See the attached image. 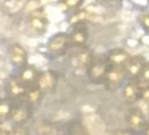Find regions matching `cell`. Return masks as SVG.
<instances>
[{
  "label": "cell",
  "mask_w": 149,
  "mask_h": 135,
  "mask_svg": "<svg viewBox=\"0 0 149 135\" xmlns=\"http://www.w3.org/2000/svg\"><path fill=\"white\" fill-rule=\"evenodd\" d=\"M147 135H149V131H148V132H147Z\"/></svg>",
  "instance_id": "4316f807"
},
{
  "label": "cell",
  "mask_w": 149,
  "mask_h": 135,
  "mask_svg": "<svg viewBox=\"0 0 149 135\" xmlns=\"http://www.w3.org/2000/svg\"><path fill=\"white\" fill-rule=\"evenodd\" d=\"M73 135H89V132L84 126L76 125L73 129Z\"/></svg>",
  "instance_id": "ffe728a7"
},
{
  "label": "cell",
  "mask_w": 149,
  "mask_h": 135,
  "mask_svg": "<svg viewBox=\"0 0 149 135\" xmlns=\"http://www.w3.org/2000/svg\"><path fill=\"white\" fill-rule=\"evenodd\" d=\"M141 94H142L143 98L149 102V87H146L143 90H141Z\"/></svg>",
  "instance_id": "cb8c5ba5"
},
{
  "label": "cell",
  "mask_w": 149,
  "mask_h": 135,
  "mask_svg": "<svg viewBox=\"0 0 149 135\" xmlns=\"http://www.w3.org/2000/svg\"><path fill=\"white\" fill-rule=\"evenodd\" d=\"M30 25L34 31L39 34H44L46 32L49 19L47 17V14L43 8H37L34 9L30 15Z\"/></svg>",
  "instance_id": "6da1fadb"
},
{
  "label": "cell",
  "mask_w": 149,
  "mask_h": 135,
  "mask_svg": "<svg viewBox=\"0 0 149 135\" xmlns=\"http://www.w3.org/2000/svg\"><path fill=\"white\" fill-rule=\"evenodd\" d=\"M57 74L54 71H45L38 77V88L42 92H48L53 90L57 84Z\"/></svg>",
  "instance_id": "277c9868"
},
{
  "label": "cell",
  "mask_w": 149,
  "mask_h": 135,
  "mask_svg": "<svg viewBox=\"0 0 149 135\" xmlns=\"http://www.w3.org/2000/svg\"><path fill=\"white\" fill-rule=\"evenodd\" d=\"M145 65H146V60L143 56H140V55L132 56L130 62L126 66L127 74H129L132 77H139Z\"/></svg>",
  "instance_id": "9c48e42d"
},
{
  "label": "cell",
  "mask_w": 149,
  "mask_h": 135,
  "mask_svg": "<svg viewBox=\"0 0 149 135\" xmlns=\"http://www.w3.org/2000/svg\"><path fill=\"white\" fill-rule=\"evenodd\" d=\"M120 135H133V134H131V133H129V132H123L122 134Z\"/></svg>",
  "instance_id": "d4e9b609"
},
{
  "label": "cell",
  "mask_w": 149,
  "mask_h": 135,
  "mask_svg": "<svg viewBox=\"0 0 149 135\" xmlns=\"http://www.w3.org/2000/svg\"><path fill=\"white\" fill-rule=\"evenodd\" d=\"M10 58L11 62L17 66V67H23L26 65L27 59H28V54L25 48L19 45V44H13L10 47Z\"/></svg>",
  "instance_id": "30bf717a"
},
{
  "label": "cell",
  "mask_w": 149,
  "mask_h": 135,
  "mask_svg": "<svg viewBox=\"0 0 149 135\" xmlns=\"http://www.w3.org/2000/svg\"><path fill=\"white\" fill-rule=\"evenodd\" d=\"M10 135H29V132L25 128H17V129H15L10 133Z\"/></svg>",
  "instance_id": "7402d4cb"
},
{
  "label": "cell",
  "mask_w": 149,
  "mask_h": 135,
  "mask_svg": "<svg viewBox=\"0 0 149 135\" xmlns=\"http://www.w3.org/2000/svg\"><path fill=\"white\" fill-rule=\"evenodd\" d=\"M129 121L133 127L138 128V129H142L146 125V121L144 119V116L139 110H133L130 113Z\"/></svg>",
  "instance_id": "4fadbf2b"
},
{
  "label": "cell",
  "mask_w": 149,
  "mask_h": 135,
  "mask_svg": "<svg viewBox=\"0 0 149 135\" xmlns=\"http://www.w3.org/2000/svg\"><path fill=\"white\" fill-rule=\"evenodd\" d=\"M9 105L7 103H1L0 104V115H7L9 113Z\"/></svg>",
  "instance_id": "603a6c76"
},
{
  "label": "cell",
  "mask_w": 149,
  "mask_h": 135,
  "mask_svg": "<svg viewBox=\"0 0 149 135\" xmlns=\"http://www.w3.org/2000/svg\"><path fill=\"white\" fill-rule=\"evenodd\" d=\"M93 58H92V54L88 50L81 51L77 56H76V65L80 68H89L91 65Z\"/></svg>",
  "instance_id": "5bb4252c"
},
{
  "label": "cell",
  "mask_w": 149,
  "mask_h": 135,
  "mask_svg": "<svg viewBox=\"0 0 149 135\" xmlns=\"http://www.w3.org/2000/svg\"><path fill=\"white\" fill-rule=\"evenodd\" d=\"M92 17L91 12L86 10V9H77L72 17H69V24L75 26H79V25H85L87 21H89Z\"/></svg>",
  "instance_id": "7c38bea8"
},
{
  "label": "cell",
  "mask_w": 149,
  "mask_h": 135,
  "mask_svg": "<svg viewBox=\"0 0 149 135\" xmlns=\"http://www.w3.org/2000/svg\"><path fill=\"white\" fill-rule=\"evenodd\" d=\"M109 67H110V64L108 59H99V60L93 59L91 65L88 68L90 79L96 83L104 81Z\"/></svg>",
  "instance_id": "7a4b0ae2"
},
{
  "label": "cell",
  "mask_w": 149,
  "mask_h": 135,
  "mask_svg": "<svg viewBox=\"0 0 149 135\" xmlns=\"http://www.w3.org/2000/svg\"><path fill=\"white\" fill-rule=\"evenodd\" d=\"M140 79L143 81V82H146V83H149V64L146 63L144 69L142 70L141 74H140Z\"/></svg>",
  "instance_id": "d6986e66"
},
{
  "label": "cell",
  "mask_w": 149,
  "mask_h": 135,
  "mask_svg": "<svg viewBox=\"0 0 149 135\" xmlns=\"http://www.w3.org/2000/svg\"><path fill=\"white\" fill-rule=\"evenodd\" d=\"M131 55L129 52H127L124 49L117 48V49H113L110 51L107 59L109 62L110 65L112 66H118V67H125L128 65V63L131 59Z\"/></svg>",
  "instance_id": "52a82bcc"
},
{
  "label": "cell",
  "mask_w": 149,
  "mask_h": 135,
  "mask_svg": "<svg viewBox=\"0 0 149 135\" xmlns=\"http://www.w3.org/2000/svg\"><path fill=\"white\" fill-rule=\"evenodd\" d=\"M38 77H39V74L37 73V71L34 68L28 67L22 72L18 81L26 89L30 90L38 86Z\"/></svg>",
  "instance_id": "8992f818"
},
{
  "label": "cell",
  "mask_w": 149,
  "mask_h": 135,
  "mask_svg": "<svg viewBox=\"0 0 149 135\" xmlns=\"http://www.w3.org/2000/svg\"><path fill=\"white\" fill-rule=\"evenodd\" d=\"M26 90H27V89L19 83L18 80H17V81L13 80V81L10 82V91H11L12 94H15V95H19V94H23Z\"/></svg>",
  "instance_id": "e0dca14e"
},
{
  "label": "cell",
  "mask_w": 149,
  "mask_h": 135,
  "mask_svg": "<svg viewBox=\"0 0 149 135\" xmlns=\"http://www.w3.org/2000/svg\"><path fill=\"white\" fill-rule=\"evenodd\" d=\"M139 21H140L142 27L149 33V12L142 14L139 17Z\"/></svg>",
  "instance_id": "ac0fdd59"
},
{
  "label": "cell",
  "mask_w": 149,
  "mask_h": 135,
  "mask_svg": "<svg viewBox=\"0 0 149 135\" xmlns=\"http://www.w3.org/2000/svg\"><path fill=\"white\" fill-rule=\"evenodd\" d=\"M11 116L12 119L17 122H24V121H27L30 117V112L25 107H19V109L12 110Z\"/></svg>",
  "instance_id": "2e32d148"
},
{
  "label": "cell",
  "mask_w": 149,
  "mask_h": 135,
  "mask_svg": "<svg viewBox=\"0 0 149 135\" xmlns=\"http://www.w3.org/2000/svg\"><path fill=\"white\" fill-rule=\"evenodd\" d=\"M40 129V133L42 135H50V134H53L54 131H53V128L51 126H46V125H42L39 127Z\"/></svg>",
  "instance_id": "44dd1931"
},
{
  "label": "cell",
  "mask_w": 149,
  "mask_h": 135,
  "mask_svg": "<svg viewBox=\"0 0 149 135\" xmlns=\"http://www.w3.org/2000/svg\"><path fill=\"white\" fill-rule=\"evenodd\" d=\"M68 37H69V43L77 46H82L87 42L89 33L84 25H79L75 26V29L68 35Z\"/></svg>",
  "instance_id": "ba28073f"
},
{
  "label": "cell",
  "mask_w": 149,
  "mask_h": 135,
  "mask_svg": "<svg viewBox=\"0 0 149 135\" xmlns=\"http://www.w3.org/2000/svg\"><path fill=\"white\" fill-rule=\"evenodd\" d=\"M109 1H120V0H109Z\"/></svg>",
  "instance_id": "484cf974"
},
{
  "label": "cell",
  "mask_w": 149,
  "mask_h": 135,
  "mask_svg": "<svg viewBox=\"0 0 149 135\" xmlns=\"http://www.w3.org/2000/svg\"><path fill=\"white\" fill-rule=\"evenodd\" d=\"M68 43H69L68 35H66L65 33H59L56 34L55 36H53L51 38L47 48H48L49 52L57 54V53H61L62 51L66 50Z\"/></svg>",
  "instance_id": "5b68a950"
},
{
  "label": "cell",
  "mask_w": 149,
  "mask_h": 135,
  "mask_svg": "<svg viewBox=\"0 0 149 135\" xmlns=\"http://www.w3.org/2000/svg\"><path fill=\"white\" fill-rule=\"evenodd\" d=\"M123 94H124L125 99L127 101H129V102H134V101L138 100L140 95H141L140 84L136 80L131 81L129 84L125 87Z\"/></svg>",
  "instance_id": "8fae6325"
},
{
  "label": "cell",
  "mask_w": 149,
  "mask_h": 135,
  "mask_svg": "<svg viewBox=\"0 0 149 135\" xmlns=\"http://www.w3.org/2000/svg\"><path fill=\"white\" fill-rule=\"evenodd\" d=\"M126 74H127V71H126L125 67H118V66L110 65V67L106 73L104 81L106 82V84L109 87L116 88L123 82Z\"/></svg>",
  "instance_id": "3957f363"
},
{
  "label": "cell",
  "mask_w": 149,
  "mask_h": 135,
  "mask_svg": "<svg viewBox=\"0 0 149 135\" xmlns=\"http://www.w3.org/2000/svg\"><path fill=\"white\" fill-rule=\"evenodd\" d=\"M85 0H60V6L65 10H77L79 9Z\"/></svg>",
  "instance_id": "9a60e30c"
}]
</instances>
